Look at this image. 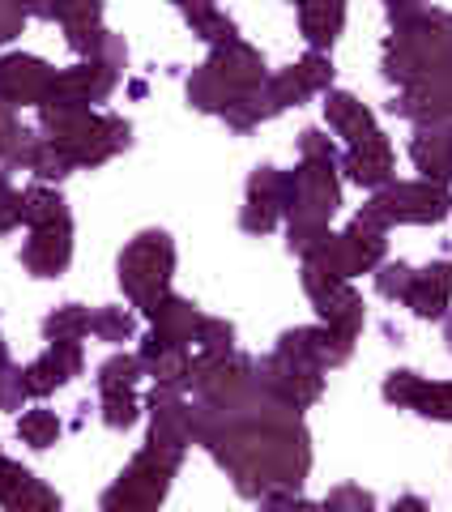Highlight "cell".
Segmentation results:
<instances>
[{
	"label": "cell",
	"mask_w": 452,
	"mask_h": 512,
	"mask_svg": "<svg viewBox=\"0 0 452 512\" xmlns=\"http://www.w3.org/2000/svg\"><path fill=\"white\" fill-rule=\"evenodd\" d=\"M0 508L47 512V508H60V495L52 487H43L26 466H18V461H9L5 453H0Z\"/></svg>",
	"instance_id": "21"
},
{
	"label": "cell",
	"mask_w": 452,
	"mask_h": 512,
	"mask_svg": "<svg viewBox=\"0 0 452 512\" xmlns=\"http://www.w3.org/2000/svg\"><path fill=\"white\" fill-rule=\"evenodd\" d=\"M342 26H346V0H299V30L316 52H329L342 39Z\"/></svg>",
	"instance_id": "25"
},
{
	"label": "cell",
	"mask_w": 452,
	"mask_h": 512,
	"mask_svg": "<svg viewBox=\"0 0 452 512\" xmlns=\"http://www.w3.org/2000/svg\"><path fill=\"white\" fill-rule=\"evenodd\" d=\"M325 120L346 146L350 141H363L367 133H376L371 107L363 99H354V94H346V90H325Z\"/></svg>",
	"instance_id": "26"
},
{
	"label": "cell",
	"mask_w": 452,
	"mask_h": 512,
	"mask_svg": "<svg viewBox=\"0 0 452 512\" xmlns=\"http://www.w3.org/2000/svg\"><path fill=\"white\" fill-rule=\"evenodd\" d=\"M0 363H9V346H5V333H0Z\"/></svg>",
	"instance_id": "52"
},
{
	"label": "cell",
	"mask_w": 452,
	"mask_h": 512,
	"mask_svg": "<svg viewBox=\"0 0 452 512\" xmlns=\"http://www.w3.org/2000/svg\"><path fill=\"white\" fill-rule=\"evenodd\" d=\"M384 13H389L393 30H401V26H410V22L423 18L427 5H423V0H384Z\"/></svg>",
	"instance_id": "47"
},
{
	"label": "cell",
	"mask_w": 452,
	"mask_h": 512,
	"mask_svg": "<svg viewBox=\"0 0 452 512\" xmlns=\"http://www.w3.org/2000/svg\"><path fill=\"white\" fill-rule=\"evenodd\" d=\"M414 410L423 414V419L452 423V380H440V384H427V380H423V393H418Z\"/></svg>",
	"instance_id": "38"
},
{
	"label": "cell",
	"mask_w": 452,
	"mask_h": 512,
	"mask_svg": "<svg viewBox=\"0 0 452 512\" xmlns=\"http://www.w3.org/2000/svg\"><path fill=\"white\" fill-rule=\"evenodd\" d=\"M197 346L201 350H231L235 346V325L231 320H222V316H201Z\"/></svg>",
	"instance_id": "42"
},
{
	"label": "cell",
	"mask_w": 452,
	"mask_h": 512,
	"mask_svg": "<svg viewBox=\"0 0 452 512\" xmlns=\"http://www.w3.org/2000/svg\"><path fill=\"white\" fill-rule=\"evenodd\" d=\"M303 291H308L312 308L320 312V325H329L333 333L359 342V333L367 325V312H363V295L350 286V278H337V274H329V269L303 261Z\"/></svg>",
	"instance_id": "9"
},
{
	"label": "cell",
	"mask_w": 452,
	"mask_h": 512,
	"mask_svg": "<svg viewBox=\"0 0 452 512\" xmlns=\"http://www.w3.org/2000/svg\"><path fill=\"white\" fill-rule=\"evenodd\" d=\"M141 372H145L141 359H137V355H124V350H120V355H111V359L99 367V393H103V389H137Z\"/></svg>",
	"instance_id": "35"
},
{
	"label": "cell",
	"mask_w": 452,
	"mask_h": 512,
	"mask_svg": "<svg viewBox=\"0 0 452 512\" xmlns=\"http://www.w3.org/2000/svg\"><path fill=\"white\" fill-rule=\"evenodd\" d=\"M73 261V227H30L22 265L30 278H60Z\"/></svg>",
	"instance_id": "19"
},
{
	"label": "cell",
	"mask_w": 452,
	"mask_h": 512,
	"mask_svg": "<svg viewBox=\"0 0 452 512\" xmlns=\"http://www.w3.org/2000/svg\"><path fill=\"white\" fill-rule=\"evenodd\" d=\"M60 419L52 410H26L22 419H18V436H22V444H30L35 453H43V448H52L56 440H60Z\"/></svg>",
	"instance_id": "33"
},
{
	"label": "cell",
	"mask_w": 452,
	"mask_h": 512,
	"mask_svg": "<svg viewBox=\"0 0 452 512\" xmlns=\"http://www.w3.org/2000/svg\"><path fill=\"white\" fill-rule=\"evenodd\" d=\"M39 133L69 154L73 167H103L107 158L128 150L133 124L124 116H103V111L82 107V103L43 99L39 103Z\"/></svg>",
	"instance_id": "1"
},
{
	"label": "cell",
	"mask_w": 452,
	"mask_h": 512,
	"mask_svg": "<svg viewBox=\"0 0 452 512\" xmlns=\"http://www.w3.org/2000/svg\"><path fill=\"white\" fill-rule=\"evenodd\" d=\"M82 342H47V350L35 359V363H26V384H30V397H47V393H56L64 389L69 380L82 376Z\"/></svg>",
	"instance_id": "18"
},
{
	"label": "cell",
	"mask_w": 452,
	"mask_h": 512,
	"mask_svg": "<svg viewBox=\"0 0 452 512\" xmlns=\"http://www.w3.org/2000/svg\"><path fill=\"white\" fill-rule=\"evenodd\" d=\"M141 419L137 389H103V423L111 431H128Z\"/></svg>",
	"instance_id": "34"
},
{
	"label": "cell",
	"mask_w": 452,
	"mask_h": 512,
	"mask_svg": "<svg viewBox=\"0 0 452 512\" xmlns=\"http://www.w3.org/2000/svg\"><path fill=\"white\" fill-rule=\"evenodd\" d=\"M18 107H9V103H0V158L9 154V146L18 141V133H22V124H18V116H13Z\"/></svg>",
	"instance_id": "49"
},
{
	"label": "cell",
	"mask_w": 452,
	"mask_h": 512,
	"mask_svg": "<svg viewBox=\"0 0 452 512\" xmlns=\"http://www.w3.org/2000/svg\"><path fill=\"white\" fill-rule=\"evenodd\" d=\"M367 210L384 227H435V222H444L452 214V197H448V184H435V180H401V184L393 180L376 188Z\"/></svg>",
	"instance_id": "6"
},
{
	"label": "cell",
	"mask_w": 452,
	"mask_h": 512,
	"mask_svg": "<svg viewBox=\"0 0 452 512\" xmlns=\"http://www.w3.org/2000/svg\"><path fill=\"white\" fill-rule=\"evenodd\" d=\"M342 167L346 175L359 188H384V184H393V175H397V158H393V141L380 133H367L363 141H350V150L342 158Z\"/></svg>",
	"instance_id": "16"
},
{
	"label": "cell",
	"mask_w": 452,
	"mask_h": 512,
	"mask_svg": "<svg viewBox=\"0 0 452 512\" xmlns=\"http://www.w3.org/2000/svg\"><path fill=\"white\" fill-rule=\"evenodd\" d=\"M418 393H423V376L418 372H389V380H384V402H393L401 410H414Z\"/></svg>",
	"instance_id": "41"
},
{
	"label": "cell",
	"mask_w": 452,
	"mask_h": 512,
	"mask_svg": "<svg viewBox=\"0 0 452 512\" xmlns=\"http://www.w3.org/2000/svg\"><path fill=\"white\" fill-rule=\"evenodd\" d=\"M137 359L145 367V376H154L158 389H175V393L188 389V380H192V350L188 346L171 342V338H163V333L150 329V338L141 342Z\"/></svg>",
	"instance_id": "17"
},
{
	"label": "cell",
	"mask_w": 452,
	"mask_h": 512,
	"mask_svg": "<svg viewBox=\"0 0 452 512\" xmlns=\"http://www.w3.org/2000/svg\"><path fill=\"white\" fill-rule=\"evenodd\" d=\"M26 397H30L26 367H18V363H0V410H22Z\"/></svg>",
	"instance_id": "40"
},
{
	"label": "cell",
	"mask_w": 452,
	"mask_h": 512,
	"mask_svg": "<svg viewBox=\"0 0 452 512\" xmlns=\"http://www.w3.org/2000/svg\"><path fill=\"white\" fill-rule=\"evenodd\" d=\"M188 103L205 111V116H222V111L235 103V94L218 82L209 64H201V69H192V77H188Z\"/></svg>",
	"instance_id": "30"
},
{
	"label": "cell",
	"mask_w": 452,
	"mask_h": 512,
	"mask_svg": "<svg viewBox=\"0 0 452 512\" xmlns=\"http://www.w3.org/2000/svg\"><path fill=\"white\" fill-rule=\"evenodd\" d=\"M22 222L26 227H73V214L52 184H35L22 192Z\"/></svg>",
	"instance_id": "29"
},
{
	"label": "cell",
	"mask_w": 452,
	"mask_h": 512,
	"mask_svg": "<svg viewBox=\"0 0 452 512\" xmlns=\"http://www.w3.org/2000/svg\"><path fill=\"white\" fill-rule=\"evenodd\" d=\"M86 333H90V312L82 303H60V308L47 312V320H43L47 342H82Z\"/></svg>",
	"instance_id": "31"
},
{
	"label": "cell",
	"mask_w": 452,
	"mask_h": 512,
	"mask_svg": "<svg viewBox=\"0 0 452 512\" xmlns=\"http://www.w3.org/2000/svg\"><path fill=\"white\" fill-rule=\"evenodd\" d=\"M342 210V180H337V163H312L303 158L299 171H290V210L286 218L299 222H325Z\"/></svg>",
	"instance_id": "11"
},
{
	"label": "cell",
	"mask_w": 452,
	"mask_h": 512,
	"mask_svg": "<svg viewBox=\"0 0 452 512\" xmlns=\"http://www.w3.org/2000/svg\"><path fill=\"white\" fill-rule=\"evenodd\" d=\"M299 154L312 158V163H337V146L320 133V128H303L299 133Z\"/></svg>",
	"instance_id": "45"
},
{
	"label": "cell",
	"mask_w": 452,
	"mask_h": 512,
	"mask_svg": "<svg viewBox=\"0 0 452 512\" xmlns=\"http://www.w3.org/2000/svg\"><path fill=\"white\" fill-rule=\"evenodd\" d=\"M22 227V192L9 184V175L0 171V235Z\"/></svg>",
	"instance_id": "43"
},
{
	"label": "cell",
	"mask_w": 452,
	"mask_h": 512,
	"mask_svg": "<svg viewBox=\"0 0 452 512\" xmlns=\"http://www.w3.org/2000/svg\"><path fill=\"white\" fill-rule=\"evenodd\" d=\"M393 111L410 124H452V77L401 86Z\"/></svg>",
	"instance_id": "22"
},
{
	"label": "cell",
	"mask_w": 452,
	"mask_h": 512,
	"mask_svg": "<svg viewBox=\"0 0 452 512\" xmlns=\"http://www.w3.org/2000/svg\"><path fill=\"white\" fill-rule=\"evenodd\" d=\"M410 282H414V269H410L406 261H380V265H376V291H380L384 299L406 303Z\"/></svg>",
	"instance_id": "39"
},
{
	"label": "cell",
	"mask_w": 452,
	"mask_h": 512,
	"mask_svg": "<svg viewBox=\"0 0 452 512\" xmlns=\"http://www.w3.org/2000/svg\"><path fill=\"white\" fill-rule=\"evenodd\" d=\"M389 227L376 218L363 205L359 214H354V222L342 231V235H329L325 244H320L308 261L329 269V274L337 278H359V274H376V265L384 261V252H389Z\"/></svg>",
	"instance_id": "5"
},
{
	"label": "cell",
	"mask_w": 452,
	"mask_h": 512,
	"mask_svg": "<svg viewBox=\"0 0 452 512\" xmlns=\"http://www.w3.org/2000/svg\"><path fill=\"white\" fill-rule=\"evenodd\" d=\"M444 342H448V350H452V316L444 320Z\"/></svg>",
	"instance_id": "51"
},
{
	"label": "cell",
	"mask_w": 452,
	"mask_h": 512,
	"mask_svg": "<svg viewBox=\"0 0 452 512\" xmlns=\"http://www.w3.org/2000/svg\"><path fill=\"white\" fill-rule=\"evenodd\" d=\"M290 5H299V0H290Z\"/></svg>",
	"instance_id": "53"
},
{
	"label": "cell",
	"mask_w": 452,
	"mask_h": 512,
	"mask_svg": "<svg viewBox=\"0 0 452 512\" xmlns=\"http://www.w3.org/2000/svg\"><path fill=\"white\" fill-rule=\"evenodd\" d=\"M333 86V60L329 52H312L295 60L290 69L282 73H269L265 77V86L256 90V107H261V120H273V116H282L286 107H299V103H308L312 94H325Z\"/></svg>",
	"instance_id": "8"
},
{
	"label": "cell",
	"mask_w": 452,
	"mask_h": 512,
	"mask_svg": "<svg viewBox=\"0 0 452 512\" xmlns=\"http://www.w3.org/2000/svg\"><path fill=\"white\" fill-rule=\"evenodd\" d=\"M209 69H214V77L226 86L239 99V94H252V90H261L265 86V77H269V69H265V56L256 52L252 43H244V39H231V43H218L214 52H209Z\"/></svg>",
	"instance_id": "14"
},
{
	"label": "cell",
	"mask_w": 452,
	"mask_h": 512,
	"mask_svg": "<svg viewBox=\"0 0 452 512\" xmlns=\"http://www.w3.org/2000/svg\"><path fill=\"white\" fill-rule=\"evenodd\" d=\"M175 9L184 13V22L192 26V35L205 39L209 47L239 39V35H235V22L226 18V13L214 5V0H175Z\"/></svg>",
	"instance_id": "28"
},
{
	"label": "cell",
	"mask_w": 452,
	"mask_h": 512,
	"mask_svg": "<svg viewBox=\"0 0 452 512\" xmlns=\"http://www.w3.org/2000/svg\"><path fill=\"white\" fill-rule=\"evenodd\" d=\"M384 77L397 86L452 77V13L427 9L418 22L393 30L384 43Z\"/></svg>",
	"instance_id": "2"
},
{
	"label": "cell",
	"mask_w": 452,
	"mask_h": 512,
	"mask_svg": "<svg viewBox=\"0 0 452 512\" xmlns=\"http://www.w3.org/2000/svg\"><path fill=\"white\" fill-rule=\"evenodd\" d=\"M325 508H376V495H367L363 487H337L329 491Z\"/></svg>",
	"instance_id": "48"
},
{
	"label": "cell",
	"mask_w": 452,
	"mask_h": 512,
	"mask_svg": "<svg viewBox=\"0 0 452 512\" xmlns=\"http://www.w3.org/2000/svg\"><path fill=\"white\" fill-rule=\"evenodd\" d=\"M26 5L22 0H0V43H13L22 35V26H26Z\"/></svg>",
	"instance_id": "46"
},
{
	"label": "cell",
	"mask_w": 452,
	"mask_h": 512,
	"mask_svg": "<svg viewBox=\"0 0 452 512\" xmlns=\"http://www.w3.org/2000/svg\"><path fill=\"white\" fill-rule=\"evenodd\" d=\"M171 274H175V244L167 231H141L120 252V286L141 316H154L158 303L171 295Z\"/></svg>",
	"instance_id": "3"
},
{
	"label": "cell",
	"mask_w": 452,
	"mask_h": 512,
	"mask_svg": "<svg viewBox=\"0 0 452 512\" xmlns=\"http://www.w3.org/2000/svg\"><path fill=\"white\" fill-rule=\"evenodd\" d=\"M410 158L423 171V180L448 184L452 180V124H418L410 141Z\"/></svg>",
	"instance_id": "24"
},
{
	"label": "cell",
	"mask_w": 452,
	"mask_h": 512,
	"mask_svg": "<svg viewBox=\"0 0 452 512\" xmlns=\"http://www.w3.org/2000/svg\"><path fill=\"white\" fill-rule=\"evenodd\" d=\"M150 320H154V333H163V338H171V342H180V346L197 342L201 312H197V303L184 299V295H167V299L154 308Z\"/></svg>",
	"instance_id": "27"
},
{
	"label": "cell",
	"mask_w": 452,
	"mask_h": 512,
	"mask_svg": "<svg viewBox=\"0 0 452 512\" xmlns=\"http://www.w3.org/2000/svg\"><path fill=\"white\" fill-rule=\"evenodd\" d=\"M64 35H69V47L82 60H99V52H103V43H107L111 30H103V26H73V30H64Z\"/></svg>",
	"instance_id": "44"
},
{
	"label": "cell",
	"mask_w": 452,
	"mask_h": 512,
	"mask_svg": "<svg viewBox=\"0 0 452 512\" xmlns=\"http://www.w3.org/2000/svg\"><path fill=\"white\" fill-rule=\"evenodd\" d=\"M52 22H60L64 30L103 26V0H52Z\"/></svg>",
	"instance_id": "36"
},
{
	"label": "cell",
	"mask_w": 452,
	"mask_h": 512,
	"mask_svg": "<svg viewBox=\"0 0 452 512\" xmlns=\"http://www.w3.org/2000/svg\"><path fill=\"white\" fill-rule=\"evenodd\" d=\"M256 380H261L265 393H273L290 410H308L320 402V393H325V367L282 355V350H273L269 359L256 363Z\"/></svg>",
	"instance_id": "10"
},
{
	"label": "cell",
	"mask_w": 452,
	"mask_h": 512,
	"mask_svg": "<svg viewBox=\"0 0 452 512\" xmlns=\"http://www.w3.org/2000/svg\"><path fill=\"white\" fill-rule=\"evenodd\" d=\"M90 333L107 346H124L137 338V316L124 312V308H99L90 316Z\"/></svg>",
	"instance_id": "32"
},
{
	"label": "cell",
	"mask_w": 452,
	"mask_h": 512,
	"mask_svg": "<svg viewBox=\"0 0 452 512\" xmlns=\"http://www.w3.org/2000/svg\"><path fill=\"white\" fill-rule=\"evenodd\" d=\"M116 86H120V73H111V69H103V64H94V60H82V64H73V69L56 73L52 94H47V99L94 107V103L111 99V90H116Z\"/></svg>",
	"instance_id": "20"
},
{
	"label": "cell",
	"mask_w": 452,
	"mask_h": 512,
	"mask_svg": "<svg viewBox=\"0 0 452 512\" xmlns=\"http://www.w3.org/2000/svg\"><path fill=\"white\" fill-rule=\"evenodd\" d=\"M452 303V261H431L427 269H414V282L406 291V308L418 320H440Z\"/></svg>",
	"instance_id": "23"
},
{
	"label": "cell",
	"mask_w": 452,
	"mask_h": 512,
	"mask_svg": "<svg viewBox=\"0 0 452 512\" xmlns=\"http://www.w3.org/2000/svg\"><path fill=\"white\" fill-rule=\"evenodd\" d=\"M150 440L145 444H154V448H167V453H188V444H192V419H188V402L175 389H158L154 384V393H150Z\"/></svg>",
	"instance_id": "15"
},
{
	"label": "cell",
	"mask_w": 452,
	"mask_h": 512,
	"mask_svg": "<svg viewBox=\"0 0 452 512\" xmlns=\"http://www.w3.org/2000/svg\"><path fill=\"white\" fill-rule=\"evenodd\" d=\"M30 171L39 175V184H60L64 175L73 171V158L43 137V141H39V150H35V163H30Z\"/></svg>",
	"instance_id": "37"
},
{
	"label": "cell",
	"mask_w": 452,
	"mask_h": 512,
	"mask_svg": "<svg viewBox=\"0 0 452 512\" xmlns=\"http://www.w3.org/2000/svg\"><path fill=\"white\" fill-rule=\"evenodd\" d=\"M290 210V171L278 167H256L248 175V197L239 210V227L248 235H269Z\"/></svg>",
	"instance_id": "12"
},
{
	"label": "cell",
	"mask_w": 452,
	"mask_h": 512,
	"mask_svg": "<svg viewBox=\"0 0 452 512\" xmlns=\"http://www.w3.org/2000/svg\"><path fill=\"white\" fill-rule=\"evenodd\" d=\"M188 389L201 397V402L214 406H235L256 389V363L239 350H201L192 355V380Z\"/></svg>",
	"instance_id": "7"
},
{
	"label": "cell",
	"mask_w": 452,
	"mask_h": 512,
	"mask_svg": "<svg viewBox=\"0 0 452 512\" xmlns=\"http://www.w3.org/2000/svg\"><path fill=\"white\" fill-rule=\"evenodd\" d=\"M180 466H184L180 453H167V448L145 444L141 453L120 470L116 483L103 491L99 504L107 512H150V508H158L167 500L171 478L180 474Z\"/></svg>",
	"instance_id": "4"
},
{
	"label": "cell",
	"mask_w": 452,
	"mask_h": 512,
	"mask_svg": "<svg viewBox=\"0 0 452 512\" xmlns=\"http://www.w3.org/2000/svg\"><path fill=\"white\" fill-rule=\"evenodd\" d=\"M26 13H35V18H52V0H22Z\"/></svg>",
	"instance_id": "50"
},
{
	"label": "cell",
	"mask_w": 452,
	"mask_h": 512,
	"mask_svg": "<svg viewBox=\"0 0 452 512\" xmlns=\"http://www.w3.org/2000/svg\"><path fill=\"white\" fill-rule=\"evenodd\" d=\"M52 82H56V69L39 56H26V52L0 56V103L39 107L52 94Z\"/></svg>",
	"instance_id": "13"
}]
</instances>
